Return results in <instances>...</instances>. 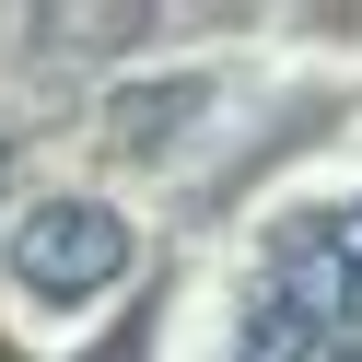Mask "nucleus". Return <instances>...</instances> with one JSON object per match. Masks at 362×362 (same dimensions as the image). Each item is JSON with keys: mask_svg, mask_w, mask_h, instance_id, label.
Instances as JSON below:
<instances>
[{"mask_svg": "<svg viewBox=\"0 0 362 362\" xmlns=\"http://www.w3.org/2000/svg\"><path fill=\"white\" fill-rule=\"evenodd\" d=\"M0 164H12V152H0Z\"/></svg>", "mask_w": 362, "mask_h": 362, "instance_id": "0eeeda50", "label": "nucleus"}, {"mask_svg": "<svg viewBox=\"0 0 362 362\" xmlns=\"http://www.w3.org/2000/svg\"><path fill=\"white\" fill-rule=\"evenodd\" d=\"M24 35L71 59V47H94V35H152V12H129V0H105V12H82V0H71V12H24Z\"/></svg>", "mask_w": 362, "mask_h": 362, "instance_id": "39448f33", "label": "nucleus"}, {"mask_svg": "<svg viewBox=\"0 0 362 362\" xmlns=\"http://www.w3.org/2000/svg\"><path fill=\"white\" fill-rule=\"evenodd\" d=\"M269 292H281V304L304 315L315 339L362 327V199H351V211H315V222H292V234L269 245Z\"/></svg>", "mask_w": 362, "mask_h": 362, "instance_id": "f03ea898", "label": "nucleus"}, {"mask_svg": "<svg viewBox=\"0 0 362 362\" xmlns=\"http://www.w3.org/2000/svg\"><path fill=\"white\" fill-rule=\"evenodd\" d=\"M94 362H141V351H129V339H105V351H94Z\"/></svg>", "mask_w": 362, "mask_h": 362, "instance_id": "423d86ee", "label": "nucleus"}, {"mask_svg": "<svg viewBox=\"0 0 362 362\" xmlns=\"http://www.w3.org/2000/svg\"><path fill=\"white\" fill-rule=\"evenodd\" d=\"M327 351V339L304 327V315L281 304V292H257V304H245V339H234V362H315Z\"/></svg>", "mask_w": 362, "mask_h": 362, "instance_id": "20e7f679", "label": "nucleus"}, {"mask_svg": "<svg viewBox=\"0 0 362 362\" xmlns=\"http://www.w3.org/2000/svg\"><path fill=\"white\" fill-rule=\"evenodd\" d=\"M12 281L47 292V304H94V292L129 281V222L105 199H35L12 222Z\"/></svg>", "mask_w": 362, "mask_h": 362, "instance_id": "f257e3e1", "label": "nucleus"}, {"mask_svg": "<svg viewBox=\"0 0 362 362\" xmlns=\"http://www.w3.org/2000/svg\"><path fill=\"white\" fill-rule=\"evenodd\" d=\"M199 117H211V82H199V71H175V82H129V94L105 105V141L152 164V152H175Z\"/></svg>", "mask_w": 362, "mask_h": 362, "instance_id": "7ed1b4c3", "label": "nucleus"}]
</instances>
